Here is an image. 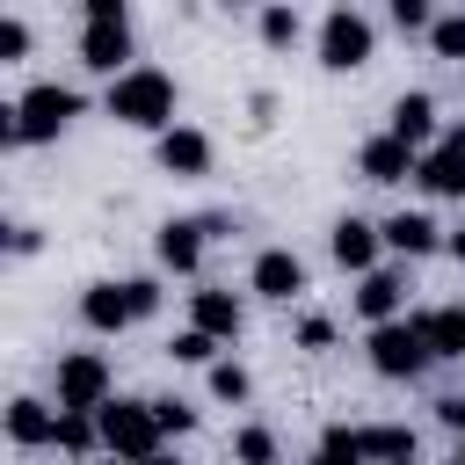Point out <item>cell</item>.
Returning <instances> with one entry per match:
<instances>
[{
    "label": "cell",
    "instance_id": "4dcf8cb0",
    "mask_svg": "<svg viewBox=\"0 0 465 465\" xmlns=\"http://www.w3.org/2000/svg\"><path fill=\"white\" fill-rule=\"evenodd\" d=\"M153 414H160V436H167V443L196 429V407H189V400H153Z\"/></svg>",
    "mask_w": 465,
    "mask_h": 465
},
{
    "label": "cell",
    "instance_id": "ac0fdd59",
    "mask_svg": "<svg viewBox=\"0 0 465 465\" xmlns=\"http://www.w3.org/2000/svg\"><path fill=\"white\" fill-rule=\"evenodd\" d=\"M51 421H58V407H51V400H36V392H15V400H7V414H0V429H7V443H15V450H51Z\"/></svg>",
    "mask_w": 465,
    "mask_h": 465
},
{
    "label": "cell",
    "instance_id": "3957f363",
    "mask_svg": "<svg viewBox=\"0 0 465 465\" xmlns=\"http://www.w3.org/2000/svg\"><path fill=\"white\" fill-rule=\"evenodd\" d=\"M80 109H87V102H80V87H65V80L22 87V94H15V145H58Z\"/></svg>",
    "mask_w": 465,
    "mask_h": 465
},
{
    "label": "cell",
    "instance_id": "d4e9b609",
    "mask_svg": "<svg viewBox=\"0 0 465 465\" xmlns=\"http://www.w3.org/2000/svg\"><path fill=\"white\" fill-rule=\"evenodd\" d=\"M421 36H429V51H436V58L465 65V7H458V15H429V29H421Z\"/></svg>",
    "mask_w": 465,
    "mask_h": 465
},
{
    "label": "cell",
    "instance_id": "277c9868",
    "mask_svg": "<svg viewBox=\"0 0 465 465\" xmlns=\"http://www.w3.org/2000/svg\"><path fill=\"white\" fill-rule=\"evenodd\" d=\"M312 58H320V73H363V65L378 58V29H371V15H356V7H327V22L312 29Z\"/></svg>",
    "mask_w": 465,
    "mask_h": 465
},
{
    "label": "cell",
    "instance_id": "1f68e13d",
    "mask_svg": "<svg viewBox=\"0 0 465 465\" xmlns=\"http://www.w3.org/2000/svg\"><path fill=\"white\" fill-rule=\"evenodd\" d=\"M44 247V232L36 225H22V218H0V254H36Z\"/></svg>",
    "mask_w": 465,
    "mask_h": 465
},
{
    "label": "cell",
    "instance_id": "6da1fadb",
    "mask_svg": "<svg viewBox=\"0 0 465 465\" xmlns=\"http://www.w3.org/2000/svg\"><path fill=\"white\" fill-rule=\"evenodd\" d=\"M102 109H109L124 131H167L174 109H182V87H174V73H160V65H124V73H109Z\"/></svg>",
    "mask_w": 465,
    "mask_h": 465
},
{
    "label": "cell",
    "instance_id": "5b68a950",
    "mask_svg": "<svg viewBox=\"0 0 465 465\" xmlns=\"http://www.w3.org/2000/svg\"><path fill=\"white\" fill-rule=\"evenodd\" d=\"M94 429H102V450H116V458H160V450H167L153 400H116V392H109V400L94 407Z\"/></svg>",
    "mask_w": 465,
    "mask_h": 465
},
{
    "label": "cell",
    "instance_id": "e0dca14e",
    "mask_svg": "<svg viewBox=\"0 0 465 465\" xmlns=\"http://www.w3.org/2000/svg\"><path fill=\"white\" fill-rule=\"evenodd\" d=\"M378 240H385V254L421 262V254H436V247H443V225H436L429 211H392V218L378 225Z\"/></svg>",
    "mask_w": 465,
    "mask_h": 465
},
{
    "label": "cell",
    "instance_id": "5bb4252c",
    "mask_svg": "<svg viewBox=\"0 0 465 465\" xmlns=\"http://www.w3.org/2000/svg\"><path fill=\"white\" fill-rule=\"evenodd\" d=\"M247 291L269 298V305H291V298L305 291V262H298L291 247H262V254L247 262Z\"/></svg>",
    "mask_w": 465,
    "mask_h": 465
},
{
    "label": "cell",
    "instance_id": "9c48e42d",
    "mask_svg": "<svg viewBox=\"0 0 465 465\" xmlns=\"http://www.w3.org/2000/svg\"><path fill=\"white\" fill-rule=\"evenodd\" d=\"M203 247H211V225H203V218H167V225L153 232V262H160L167 276H196V269H203Z\"/></svg>",
    "mask_w": 465,
    "mask_h": 465
},
{
    "label": "cell",
    "instance_id": "d6986e66",
    "mask_svg": "<svg viewBox=\"0 0 465 465\" xmlns=\"http://www.w3.org/2000/svg\"><path fill=\"white\" fill-rule=\"evenodd\" d=\"M80 320H87L94 334H124V327H138V320H131V305H124V276L87 283V291H80Z\"/></svg>",
    "mask_w": 465,
    "mask_h": 465
},
{
    "label": "cell",
    "instance_id": "484cf974",
    "mask_svg": "<svg viewBox=\"0 0 465 465\" xmlns=\"http://www.w3.org/2000/svg\"><path fill=\"white\" fill-rule=\"evenodd\" d=\"M218 349H225V341H211L203 327H182V334L167 341V356H174V363H189V371H203V363H211Z\"/></svg>",
    "mask_w": 465,
    "mask_h": 465
},
{
    "label": "cell",
    "instance_id": "7402d4cb",
    "mask_svg": "<svg viewBox=\"0 0 465 465\" xmlns=\"http://www.w3.org/2000/svg\"><path fill=\"white\" fill-rule=\"evenodd\" d=\"M262 44L269 51H298L305 44V15L291 0H262Z\"/></svg>",
    "mask_w": 465,
    "mask_h": 465
},
{
    "label": "cell",
    "instance_id": "4316f807",
    "mask_svg": "<svg viewBox=\"0 0 465 465\" xmlns=\"http://www.w3.org/2000/svg\"><path fill=\"white\" fill-rule=\"evenodd\" d=\"M29 51H36V29L22 15H0V65H22Z\"/></svg>",
    "mask_w": 465,
    "mask_h": 465
},
{
    "label": "cell",
    "instance_id": "836d02e7",
    "mask_svg": "<svg viewBox=\"0 0 465 465\" xmlns=\"http://www.w3.org/2000/svg\"><path fill=\"white\" fill-rule=\"evenodd\" d=\"M436 421H443L450 436H465V392H443V400H436Z\"/></svg>",
    "mask_w": 465,
    "mask_h": 465
},
{
    "label": "cell",
    "instance_id": "f35d334b",
    "mask_svg": "<svg viewBox=\"0 0 465 465\" xmlns=\"http://www.w3.org/2000/svg\"><path fill=\"white\" fill-rule=\"evenodd\" d=\"M225 7H262V0H225Z\"/></svg>",
    "mask_w": 465,
    "mask_h": 465
},
{
    "label": "cell",
    "instance_id": "d6a6232c",
    "mask_svg": "<svg viewBox=\"0 0 465 465\" xmlns=\"http://www.w3.org/2000/svg\"><path fill=\"white\" fill-rule=\"evenodd\" d=\"M298 349H312V356H320V349H334V320L305 312V320H298Z\"/></svg>",
    "mask_w": 465,
    "mask_h": 465
},
{
    "label": "cell",
    "instance_id": "ba28073f",
    "mask_svg": "<svg viewBox=\"0 0 465 465\" xmlns=\"http://www.w3.org/2000/svg\"><path fill=\"white\" fill-rule=\"evenodd\" d=\"M153 160H160V174H174V182H203L211 174V160H218V145H211V131H196V124H167V131H153Z\"/></svg>",
    "mask_w": 465,
    "mask_h": 465
},
{
    "label": "cell",
    "instance_id": "2e32d148",
    "mask_svg": "<svg viewBox=\"0 0 465 465\" xmlns=\"http://www.w3.org/2000/svg\"><path fill=\"white\" fill-rule=\"evenodd\" d=\"M392 312H407V269L371 262V269L356 276V320L371 327V320H392Z\"/></svg>",
    "mask_w": 465,
    "mask_h": 465
},
{
    "label": "cell",
    "instance_id": "4fadbf2b",
    "mask_svg": "<svg viewBox=\"0 0 465 465\" xmlns=\"http://www.w3.org/2000/svg\"><path fill=\"white\" fill-rule=\"evenodd\" d=\"M414 153H421V145H407L400 131H378V138H363L356 174H363V182H378V189H400V182H414Z\"/></svg>",
    "mask_w": 465,
    "mask_h": 465
},
{
    "label": "cell",
    "instance_id": "ab89813d",
    "mask_svg": "<svg viewBox=\"0 0 465 465\" xmlns=\"http://www.w3.org/2000/svg\"><path fill=\"white\" fill-rule=\"evenodd\" d=\"M458 458H465V436H458Z\"/></svg>",
    "mask_w": 465,
    "mask_h": 465
},
{
    "label": "cell",
    "instance_id": "f546056e",
    "mask_svg": "<svg viewBox=\"0 0 465 465\" xmlns=\"http://www.w3.org/2000/svg\"><path fill=\"white\" fill-rule=\"evenodd\" d=\"M232 458H240V465H276V436H269V429H240V436H232Z\"/></svg>",
    "mask_w": 465,
    "mask_h": 465
},
{
    "label": "cell",
    "instance_id": "52a82bcc",
    "mask_svg": "<svg viewBox=\"0 0 465 465\" xmlns=\"http://www.w3.org/2000/svg\"><path fill=\"white\" fill-rule=\"evenodd\" d=\"M320 458H414L421 450V436L414 429H400V421H371V429H349V421H334V429H320V443H312Z\"/></svg>",
    "mask_w": 465,
    "mask_h": 465
},
{
    "label": "cell",
    "instance_id": "cb8c5ba5",
    "mask_svg": "<svg viewBox=\"0 0 465 465\" xmlns=\"http://www.w3.org/2000/svg\"><path fill=\"white\" fill-rule=\"evenodd\" d=\"M203 385H211V400H225V407H240V400L254 392L247 363H232V356H211V363H203Z\"/></svg>",
    "mask_w": 465,
    "mask_h": 465
},
{
    "label": "cell",
    "instance_id": "7c38bea8",
    "mask_svg": "<svg viewBox=\"0 0 465 465\" xmlns=\"http://www.w3.org/2000/svg\"><path fill=\"white\" fill-rule=\"evenodd\" d=\"M131 58H138V44H131V15H124V22H80V65H87V73L109 80V73H124Z\"/></svg>",
    "mask_w": 465,
    "mask_h": 465
},
{
    "label": "cell",
    "instance_id": "f1b7e54d",
    "mask_svg": "<svg viewBox=\"0 0 465 465\" xmlns=\"http://www.w3.org/2000/svg\"><path fill=\"white\" fill-rule=\"evenodd\" d=\"M429 15H436V0H385V22H392L400 36H421Z\"/></svg>",
    "mask_w": 465,
    "mask_h": 465
},
{
    "label": "cell",
    "instance_id": "d590c367",
    "mask_svg": "<svg viewBox=\"0 0 465 465\" xmlns=\"http://www.w3.org/2000/svg\"><path fill=\"white\" fill-rule=\"evenodd\" d=\"M443 254H450V262H465V225H458V232H443Z\"/></svg>",
    "mask_w": 465,
    "mask_h": 465
},
{
    "label": "cell",
    "instance_id": "8992f818",
    "mask_svg": "<svg viewBox=\"0 0 465 465\" xmlns=\"http://www.w3.org/2000/svg\"><path fill=\"white\" fill-rule=\"evenodd\" d=\"M109 392H116V371H109L102 349H65V356L51 363V407H80V414H94Z\"/></svg>",
    "mask_w": 465,
    "mask_h": 465
},
{
    "label": "cell",
    "instance_id": "83f0119b",
    "mask_svg": "<svg viewBox=\"0 0 465 465\" xmlns=\"http://www.w3.org/2000/svg\"><path fill=\"white\" fill-rule=\"evenodd\" d=\"M160 298H167V291H160V276H124V305H131V320H153V312H160Z\"/></svg>",
    "mask_w": 465,
    "mask_h": 465
},
{
    "label": "cell",
    "instance_id": "44dd1931",
    "mask_svg": "<svg viewBox=\"0 0 465 465\" xmlns=\"http://www.w3.org/2000/svg\"><path fill=\"white\" fill-rule=\"evenodd\" d=\"M414 327H421V341H429V356H436V363H458V356H465V305L414 312Z\"/></svg>",
    "mask_w": 465,
    "mask_h": 465
},
{
    "label": "cell",
    "instance_id": "7a4b0ae2",
    "mask_svg": "<svg viewBox=\"0 0 465 465\" xmlns=\"http://www.w3.org/2000/svg\"><path fill=\"white\" fill-rule=\"evenodd\" d=\"M363 363H371L385 385H414L436 356H429V341H421L414 312H392V320H371V327H363Z\"/></svg>",
    "mask_w": 465,
    "mask_h": 465
},
{
    "label": "cell",
    "instance_id": "603a6c76",
    "mask_svg": "<svg viewBox=\"0 0 465 465\" xmlns=\"http://www.w3.org/2000/svg\"><path fill=\"white\" fill-rule=\"evenodd\" d=\"M51 450H73V458L102 450V429H94V414H80V407H58V421H51Z\"/></svg>",
    "mask_w": 465,
    "mask_h": 465
},
{
    "label": "cell",
    "instance_id": "8d00e7d4",
    "mask_svg": "<svg viewBox=\"0 0 465 465\" xmlns=\"http://www.w3.org/2000/svg\"><path fill=\"white\" fill-rule=\"evenodd\" d=\"M0 145H15V102H0Z\"/></svg>",
    "mask_w": 465,
    "mask_h": 465
},
{
    "label": "cell",
    "instance_id": "30bf717a",
    "mask_svg": "<svg viewBox=\"0 0 465 465\" xmlns=\"http://www.w3.org/2000/svg\"><path fill=\"white\" fill-rule=\"evenodd\" d=\"M189 327H203L211 341H240V327H247V305H240V291H225V283H196L189 291Z\"/></svg>",
    "mask_w": 465,
    "mask_h": 465
},
{
    "label": "cell",
    "instance_id": "8fae6325",
    "mask_svg": "<svg viewBox=\"0 0 465 465\" xmlns=\"http://www.w3.org/2000/svg\"><path fill=\"white\" fill-rule=\"evenodd\" d=\"M414 189L436 196V203H465V153L443 145V138H429V145L414 153Z\"/></svg>",
    "mask_w": 465,
    "mask_h": 465
},
{
    "label": "cell",
    "instance_id": "ffe728a7",
    "mask_svg": "<svg viewBox=\"0 0 465 465\" xmlns=\"http://www.w3.org/2000/svg\"><path fill=\"white\" fill-rule=\"evenodd\" d=\"M385 131H400L407 145H429L443 124H436V94H421V87H407V94H392V109H385Z\"/></svg>",
    "mask_w": 465,
    "mask_h": 465
},
{
    "label": "cell",
    "instance_id": "9a60e30c",
    "mask_svg": "<svg viewBox=\"0 0 465 465\" xmlns=\"http://www.w3.org/2000/svg\"><path fill=\"white\" fill-rule=\"evenodd\" d=\"M327 254H334V269H349V276H363L378 254H385V240H378V225L371 218H356V211H341L334 225H327Z\"/></svg>",
    "mask_w": 465,
    "mask_h": 465
},
{
    "label": "cell",
    "instance_id": "74e56055",
    "mask_svg": "<svg viewBox=\"0 0 465 465\" xmlns=\"http://www.w3.org/2000/svg\"><path fill=\"white\" fill-rule=\"evenodd\" d=\"M436 138H443V145H458V153H465V124H450V131H436Z\"/></svg>",
    "mask_w": 465,
    "mask_h": 465
},
{
    "label": "cell",
    "instance_id": "e575fe53",
    "mask_svg": "<svg viewBox=\"0 0 465 465\" xmlns=\"http://www.w3.org/2000/svg\"><path fill=\"white\" fill-rule=\"evenodd\" d=\"M80 15H87V22H124L131 0H80Z\"/></svg>",
    "mask_w": 465,
    "mask_h": 465
}]
</instances>
